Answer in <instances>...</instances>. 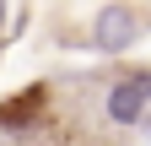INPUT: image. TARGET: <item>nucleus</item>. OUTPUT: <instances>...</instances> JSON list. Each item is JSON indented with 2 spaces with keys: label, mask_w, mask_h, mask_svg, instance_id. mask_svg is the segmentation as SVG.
Here are the masks:
<instances>
[{
  "label": "nucleus",
  "mask_w": 151,
  "mask_h": 146,
  "mask_svg": "<svg viewBox=\"0 0 151 146\" xmlns=\"http://www.w3.org/2000/svg\"><path fill=\"white\" fill-rule=\"evenodd\" d=\"M140 38H146V16L129 6V0L97 6V16H92V27H86V43L97 54H124V49H135Z\"/></svg>",
  "instance_id": "1"
},
{
  "label": "nucleus",
  "mask_w": 151,
  "mask_h": 146,
  "mask_svg": "<svg viewBox=\"0 0 151 146\" xmlns=\"http://www.w3.org/2000/svg\"><path fill=\"white\" fill-rule=\"evenodd\" d=\"M140 114H146V98H140V87L135 81H113L108 92H103V119L113 124V130H135L140 124Z\"/></svg>",
  "instance_id": "2"
},
{
  "label": "nucleus",
  "mask_w": 151,
  "mask_h": 146,
  "mask_svg": "<svg viewBox=\"0 0 151 146\" xmlns=\"http://www.w3.org/2000/svg\"><path fill=\"white\" fill-rule=\"evenodd\" d=\"M129 81H135V87H140V98L151 103V70H135V76H129Z\"/></svg>",
  "instance_id": "3"
},
{
  "label": "nucleus",
  "mask_w": 151,
  "mask_h": 146,
  "mask_svg": "<svg viewBox=\"0 0 151 146\" xmlns=\"http://www.w3.org/2000/svg\"><path fill=\"white\" fill-rule=\"evenodd\" d=\"M135 130L146 135V146H151V103H146V114H140V124H135Z\"/></svg>",
  "instance_id": "4"
},
{
  "label": "nucleus",
  "mask_w": 151,
  "mask_h": 146,
  "mask_svg": "<svg viewBox=\"0 0 151 146\" xmlns=\"http://www.w3.org/2000/svg\"><path fill=\"white\" fill-rule=\"evenodd\" d=\"M0 146H16V141H11V135H6V130H0Z\"/></svg>",
  "instance_id": "5"
},
{
  "label": "nucleus",
  "mask_w": 151,
  "mask_h": 146,
  "mask_svg": "<svg viewBox=\"0 0 151 146\" xmlns=\"http://www.w3.org/2000/svg\"><path fill=\"white\" fill-rule=\"evenodd\" d=\"M0 22H6V0H0Z\"/></svg>",
  "instance_id": "6"
},
{
  "label": "nucleus",
  "mask_w": 151,
  "mask_h": 146,
  "mask_svg": "<svg viewBox=\"0 0 151 146\" xmlns=\"http://www.w3.org/2000/svg\"><path fill=\"white\" fill-rule=\"evenodd\" d=\"M65 146H70V141H65Z\"/></svg>",
  "instance_id": "7"
}]
</instances>
